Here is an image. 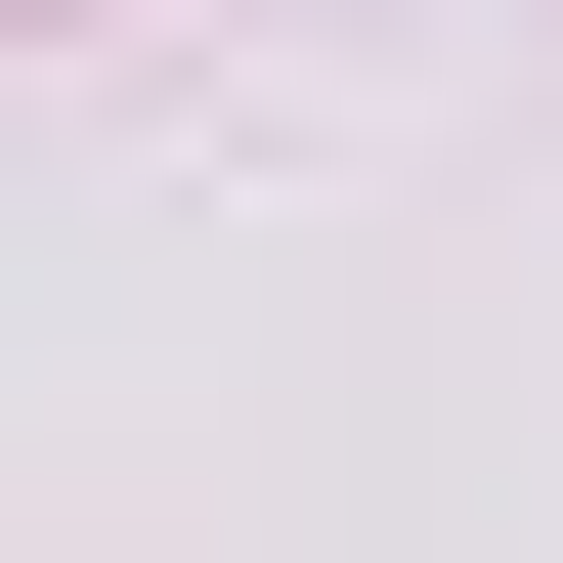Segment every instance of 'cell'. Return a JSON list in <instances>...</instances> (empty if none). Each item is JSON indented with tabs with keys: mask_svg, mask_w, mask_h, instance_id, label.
I'll list each match as a JSON object with an SVG mask.
<instances>
[]
</instances>
